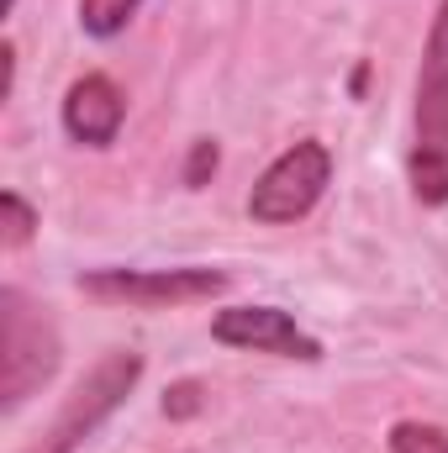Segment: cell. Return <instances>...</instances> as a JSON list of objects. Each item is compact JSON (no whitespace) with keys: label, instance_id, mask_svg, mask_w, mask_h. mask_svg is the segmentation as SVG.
I'll return each instance as SVG.
<instances>
[{"label":"cell","instance_id":"6da1fadb","mask_svg":"<svg viewBox=\"0 0 448 453\" xmlns=\"http://www.w3.org/2000/svg\"><path fill=\"white\" fill-rule=\"evenodd\" d=\"M412 190L422 206H448V0L438 5L417 74V137H412Z\"/></svg>","mask_w":448,"mask_h":453},{"label":"cell","instance_id":"7a4b0ae2","mask_svg":"<svg viewBox=\"0 0 448 453\" xmlns=\"http://www.w3.org/2000/svg\"><path fill=\"white\" fill-rule=\"evenodd\" d=\"M58 369V333L48 317L16 290H0V406L16 411L32 390H42Z\"/></svg>","mask_w":448,"mask_h":453},{"label":"cell","instance_id":"3957f363","mask_svg":"<svg viewBox=\"0 0 448 453\" xmlns=\"http://www.w3.org/2000/svg\"><path fill=\"white\" fill-rule=\"evenodd\" d=\"M143 380V358L132 353V348H116L106 353L69 395H64V406H58V417L48 422V433L32 443L27 453H74L106 417H112L116 406L132 395V385Z\"/></svg>","mask_w":448,"mask_h":453},{"label":"cell","instance_id":"277c9868","mask_svg":"<svg viewBox=\"0 0 448 453\" xmlns=\"http://www.w3.org/2000/svg\"><path fill=\"white\" fill-rule=\"evenodd\" d=\"M328 180H333V153H328V142L301 137V142H290V148L259 174V185L248 190V217L264 222V226L301 222V217L322 201Z\"/></svg>","mask_w":448,"mask_h":453},{"label":"cell","instance_id":"5b68a950","mask_svg":"<svg viewBox=\"0 0 448 453\" xmlns=\"http://www.w3.org/2000/svg\"><path fill=\"white\" fill-rule=\"evenodd\" d=\"M80 290L106 306H137V311H169L217 301L227 290L222 269H90L80 274Z\"/></svg>","mask_w":448,"mask_h":453},{"label":"cell","instance_id":"8992f818","mask_svg":"<svg viewBox=\"0 0 448 453\" xmlns=\"http://www.w3.org/2000/svg\"><path fill=\"white\" fill-rule=\"evenodd\" d=\"M212 338L227 348H253V353H280V358H322V342L296 327L290 311L280 306H227L212 317Z\"/></svg>","mask_w":448,"mask_h":453},{"label":"cell","instance_id":"52a82bcc","mask_svg":"<svg viewBox=\"0 0 448 453\" xmlns=\"http://www.w3.org/2000/svg\"><path fill=\"white\" fill-rule=\"evenodd\" d=\"M121 116H127V101H121L116 80H106V74H85V80H74L69 96H64V132H69L74 142H85V148L116 142Z\"/></svg>","mask_w":448,"mask_h":453},{"label":"cell","instance_id":"ba28073f","mask_svg":"<svg viewBox=\"0 0 448 453\" xmlns=\"http://www.w3.org/2000/svg\"><path fill=\"white\" fill-rule=\"evenodd\" d=\"M143 0H80V27L90 37H116L132 16H137Z\"/></svg>","mask_w":448,"mask_h":453},{"label":"cell","instance_id":"9c48e42d","mask_svg":"<svg viewBox=\"0 0 448 453\" xmlns=\"http://www.w3.org/2000/svg\"><path fill=\"white\" fill-rule=\"evenodd\" d=\"M390 453H448V433L433 422H396L390 427Z\"/></svg>","mask_w":448,"mask_h":453},{"label":"cell","instance_id":"30bf717a","mask_svg":"<svg viewBox=\"0 0 448 453\" xmlns=\"http://www.w3.org/2000/svg\"><path fill=\"white\" fill-rule=\"evenodd\" d=\"M0 217H5V248H21V242L32 237V226H37L32 206H27L16 190H5V196H0Z\"/></svg>","mask_w":448,"mask_h":453},{"label":"cell","instance_id":"8fae6325","mask_svg":"<svg viewBox=\"0 0 448 453\" xmlns=\"http://www.w3.org/2000/svg\"><path fill=\"white\" fill-rule=\"evenodd\" d=\"M206 174H217V142H196V148H190L185 185H190V190H201V185H206Z\"/></svg>","mask_w":448,"mask_h":453},{"label":"cell","instance_id":"7c38bea8","mask_svg":"<svg viewBox=\"0 0 448 453\" xmlns=\"http://www.w3.org/2000/svg\"><path fill=\"white\" fill-rule=\"evenodd\" d=\"M196 406H201V401H196V385H174V390H169V401H164V411H169V417H190Z\"/></svg>","mask_w":448,"mask_h":453},{"label":"cell","instance_id":"4fadbf2b","mask_svg":"<svg viewBox=\"0 0 448 453\" xmlns=\"http://www.w3.org/2000/svg\"><path fill=\"white\" fill-rule=\"evenodd\" d=\"M11 5H16V0H5V11H11Z\"/></svg>","mask_w":448,"mask_h":453}]
</instances>
